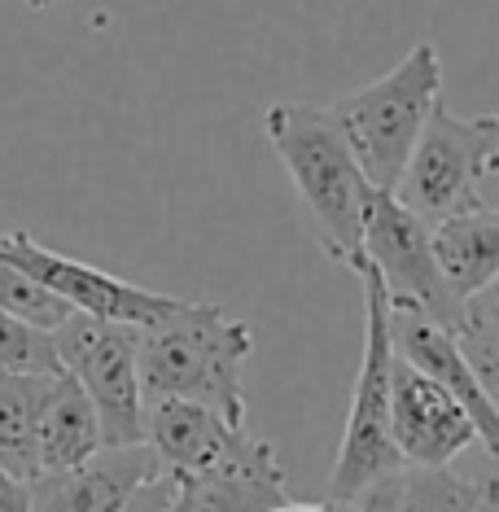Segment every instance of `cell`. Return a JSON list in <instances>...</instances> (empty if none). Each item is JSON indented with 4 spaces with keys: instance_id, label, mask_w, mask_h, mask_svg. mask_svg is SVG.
I'll return each mask as SVG.
<instances>
[{
    "instance_id": "1",
    "label": "cell",
    "mask_w": 499,
    "mask_h": 512,
    "mask_svg": "<svg viewBox=\"0 0 499 512\" xmlns=\"http://www.w3.org/2000/svg\"><path fill=\"white\" fill-rule=\"evenodd\" d=\"M254 351L246 320H232L215 302H176L136 337V372L145 399H189L246 425L241 364Z\"/></svg>"
},
{
    "instance_id": "2",
    "label": "cell",
    "mask_w": 499,
    "mask_h": 512,
    "mask_svg": "<svg viewBox=\"0 0 499 512\" xmlns=\"http://www.w3.org/2000/svg\"><path fill=\"white\" fill-rule=\"evenodd\" d=\"M263 132L303 197L320 246L351 267L359 254V237H364L373 184L359 171L355 149L333 119V110L307 106V101H276L263 110Z\"/></svg>"
},
{
    "instance_id": "3",
    "label": "cell",
    "mask_w": 499,
    "mask_h": 512,
    "mask_svg": "<svg viewBox=\"0 0 499 512\" xmlns=\"http://www.w3.org/2000/svg\"><path fill=\"white\" fill-rule=\"evenodd\" d=\"M495 176H499V114L460 119L443 101H434L390 193L416 219L438 224L447 215L495 206Z\"/></svg>"
},
{
    "instance_id": "4",
    "label": "cell",
    "mask_w": 499,
    "mask_h": 512,
    "mask_svg": "<svg viewBox=\"0 0 499 512\" xmlns=\"http://www.w3.org/2000/svg\"><path fill=\"white\" fill-rule=\"evenodd\" d=\"M438 88H443V57L429 40H421L394 71L329 106L373 189H394L416 136H421L425 114L438 101Z\"/></svg>"
},
{
    "instance_id": "5",
    "label": "cell",
    "mask_w": 499,
    "mask_h": 512,
    "mask_svg": "<svg viewBox=\"0 0 499 512\" xmlns=\"http://www.w3.org/2000/svg\"><path fill=\"white\" fill-rule=\"evenodd\" d=\"M351 272L364 281V355H359L351 412H346L342 447L333 460L329 499H346L373 477L403 469L399 451L390 442V381H394V342H390V294L381 285L377 267L355 254Z\"/></svg>"
},
{
    "instance_id": "6",
    "label": "cell",
    "mask_w": 499,
    "mask_h": 512,
    "mask_svg": "<svg viewBox=\"0 0 499 512\" xmlns=\"http://www.w3.org/2000/svg\"><path fill=\"white\" fill-rule=\"evenodd\" d=\"M136 324L97 320L84 311H71L53 329L57 359L71 381L92 399L101 421V442L106 447H132L145 442V394L141 372H136Z\"/></svg>"
},
{
    "instance_id": "7",
    "label": "cell",
    "mask_w": 499,
    "mask_h": 512,
    "mask_svg": "<svg viewBox=\"0 0 499 512\" xmlns=\"http://www.w3.org/2000/svg\"><path fill=\"white\" fill-rule=\"evenodd\" d=\"M359 254L377 267L381 285L394 302L425 311L434 324H443L451 333V324L460 316V298L451 294V285L443 281L429 250V224L416 219L408 206L386 189H373L368 197V215H364V237H359Z\"/></svg>"
},
{
    "instance_id": "8",
    "label": "cell",
    "mask_w": 499,
    "mask_h": 512,
    "mask_svg": "<svg viewBox=\"0 0 499 512\" xmlns=\"http://www.w3.org/2000/svg\"><path fill=\"white\" fill-rule=\"evenodd\" d=\"M0 259L22 267L31 281H40L62 302H71L75 311L97 316V320L136 324V329H145V324L162 320L180 302L171 294H158V289L119 281V276L101 272V267H92V263H79V259H71V254H57L49 246H40V241L22 228L0 232Z\"/></svg>"
},
{
    "instance_id": "9",
    "label": "cell",
    "mask_w": 499,
    "mask_h": 512,
    "mask_svg": "<svg viewBox=\"0 0 499 512\" xmlns=\"http://www.w3.org/2000/svg\"><path fill=\"white\" fill-rule=\"evenodd\" d=\"M145 442L158 460V482L228 469L272 447L246 425H232L189 399H145Z\"/></svg>"
},
{
    "instance_id": "10",
    "label": "cell",
    "mask_w": 499,
    "mask_h": 512,
    "mask_svg": "<svg viewBox=\"0 0 499 512\" xmlns=\"http://www.w3.org/2000/svg\"><path fill=\"white\" fill-rule=\"evenodd\" d=\"M390 442L403 469H443L478 442L469 412L416 368L394 355L390 381Z\"/></svg>"
},
{
    "instance_id": "11",
    "label": "cell",
    "mask_w": 499,
    "mask_h": 512,
    "mask_svg": "<svg viewBox=\"0 0 499 512\" xmlns=\"http://www.w3.org/2000/svg\"><path fill=\"white\" fill-rule=\"evenodd\" d=\"M390 342L394 355L408 368H416L421 377H429L434 386H443L451 399H456L464 412H469L473 429H478V442L486 447V456L499 460V416H495V394L482 390V381L473 377L469 359L460 355L456 337H451L443 324H434L425 311L408 307V302L390 298Z\"/></svg>"
},
{
    "instance_id": "12",
    "label": "cell",
    "mask_w": 499,
    "mask_h": 512,
    "mask_svg": "<svg viewBox=\"0 0 499 512\" xmlns=\"http://www.w3.org/2000/svg\"><path fill=\"white\" fill-rule=\"evenodd\" d=\"M158 482V460L149 442L97 447L88 460L62 473L31 477V512H127L145 486Z\"/></svg>"
},
{
    "instance_id": "13",
    "label": "cell",
    "mask_w": 499,
    "mask_h": 512,
    "mask_svg": "<svg viewBox=\"0 0 499 512\" xmlns=\"http://www.w3.org/2000/svg\"><path fill=\"white\" fill-rule=\"evenodd\" d=\"M162 486L171 491L162 512H268L281 499H289L285 469L272 447H263L259 456L241 464H228V469L176 477V482H162Z\"/></svg>"
},
{
    "instance_id": "14",
    "label": "cell",
    "mask_w": 499,
    "mask_h": 512,
    "mask_svg": "<svg viewBox=\"0 0 499 512\" xmlns=\"http://www.w3.org/2000/svg\"><path fill=\"white\" fill-rule=\"evenodd\" d=\"M429 250H434L438 272L456 298L491 285L499 276V206H482V211L447 215L429 224Z\"/></svg>"
},
{
    "instance_id": "15",
    "label": "cell",
    "mask_w": 499,
    "mask_h": 512,
    "mask_svg": "<svg viewBox=\"0 0 499 512\" xmlns=\"http://www.w3.org/2000/svg\"><path fill=\"white\" fill-rule=\"evenodd\" d=\"M97 447H106V442H101L97 407L79 390V381L57 372L53 394H49V403H44L40 425H36V477L75 469V464L88 460Z\"/></svg>"
},
{
    "instance_id": "16",
    "label": "cell",
    "mask_w": 499,
    "mask_h": 512,
    "mask_svg": "<svg viewBox=\"0 0 499 512\" xmlns=\"http://www.w3.org/2000/svg\"><path fill=\"white\" fill-rule=\"evenodd\" d=\"M53 381L44 372H0V469L22 482L36 477V425Z\"/></svg>"
},
{
    "instance_id": "17",
    "label": "cell",
    "mask_w": 499,
    "mask_h": 512,
    "mask_svg": "<svg viewBox=\"0 0 499 512\" xmlns=\"http://www.w3.org/2000/svg\"><path fill=\"white\" fill-rule=\"evenodd\" d=\"M451 337H456L460 355L469 359L473 377L482 381V390L495 394L499 386V289L495 281L460 298V316L451 324Z\"/></svg>"
},
{
    "instance_id": "18",
    "label": "cell",
    "mask_w": 499,
    "mask_h": 512,
    "mask_svg": "<svg viewBox=\"0 0 499 512\" xmlns=\"http://www.w3.org/2000/svg\"><path fill=\"white\" fill-rule=\"evenodd\" d=\"M478 482L443 469H403V504L399 512H473Z\"/></svg>"
},
{
    "instance_id": "19",
    "label": "cell",
    "mask_w": 499,
    "mask_h": 512,
    "mask_svg": "<svg viewBox=\"0 0 499 512\" xmlns=\"http://www.w3.org/2000/svg\"><path fill=\"white\" fill-rule=\"evenodd\" d=\"M0 311H9V316H18V320L36 324V329H49L53 333L75 307L57 298L53 289H44L40 281H31L22 267L0 259Z\"/></svg>"
},
{
    "instance_id": "20",
    "label": "cell",
    "mask_w": 499,
    "mask_h": 512,
    "mask_svg": "<svg viewBox=\"0 0 499 512\" xmlns=\"http://www.w3.org/2000/svg\"><path fill=\"white\" fill-rule=\"evenodd\" d=\"M0 372H44V377H57L62 359H57L53 333L0 311Z\"/></svg>"
},
{
    "instance_id": "21",
    "label": "cell",
    "mask_w": 499,
    "mask_h": 512,
    "mask_svg": "<svg viewBox=\"0 0 499 512\" xmlns=\"http://www.w3.org/2000/svg\"><path fill=\"white\" fill-rule=\"evenodd\" d=\"M338 512H399L403 504V469H394L386 477H373L368 486H359L346 499H333Z\"/></svg>"
},
{
    "instance_id": "22",
    "label": "cell",
    "mask_w": 499,
    "mask_h": 512,
    "mask_svg": "<svg viewBox=\"0 0 499 512\" xmlns=\"http://www.w3.org/2000/svg\"><path fill=\"white\" fill-rule=\"evenodd\" d=\"M0 512H31V486L0 469Z\"/></svg>"
},
{
    "instance_id": "23",
    "label": "cell",
    "mask_w": 499,
    "mask_h": 512,
    "mask_svg": "<svg viewBox=\"0 0 499 512\" xmlns=\"http://www.w3.org/2000/svg\"><path fill=\"white\" fill-rule=\"evenodd\" d=\"M268 512H338V504H333V499H324V504H289V499H281V504Z\"/></svg>"
},
{
    "instance_id": "24",
    "label": "cell",
    "mask_w": 499,
    "mask_h": 512,
    "mask_svg": "<svg viewBox=\"0 0 499 512\" xmlns=\"http://www.w3.org/2000/svg\"><path fill=\"white\" fill-rule=\"evenodd\" d=\"M18 5H27V9H36V14H40V9H49L53 0H18Z\"/></svg>"
}]
</instances>
